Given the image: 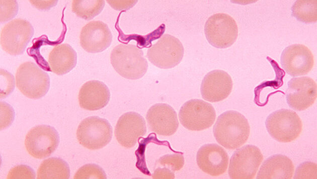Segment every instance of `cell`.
I'll return each mask as SVG.
<instances>
[{
  "mask_svg": "<svg viewBox=\"0 0 317 179\" xmlns=\"http://www.w3.org/2000/svg\"><path fill=\"white\" fill-rule=\"evenodd\" d=\"M216 141L227 149L239 148L248 140L250 127L247 119L240 112L228 110L217 118L213 129Z\"/></svg>",
  "mask_w": 317,
  "mask_h": 179,
  "instance_id": "cell-1",
  "label": "cell"
},
{
  "mask_svg": "<svg viewBox=\"0 0 317 179\" xmlns=\"http://www.w3.org/2000/svg\"><path fill=\"white\" fill-rule=\"evenodd\" d=\"M110 61L115 70L128 79L142 78L148 68L143 51L133 44L121 43L116 46L111 52Z\"/></svg>",
  "mask_w": 317,
  "mask_h": 179,
  "instance_id": "cell-2",
  "label": "cell"
},
{
  "mask_svg": "<svg viewBox=\"0 0 317 179\" xmlns=\"http://www.w3.org/2000/svg\"><path fill=\"white\" fill-rule=\"evenodd\" d=\"M16 86L26 97L34 99L45 96L50 87L48 75L35 63L26 62L22 64L16 73Z\"/></svg>",
  "mask_w": 317,
  "mask_h": 179,
  "instance_id": "cell-3",
  "label": "cell"
},
{
  "mask_svg": "<svg viewBox=\"0 0 317 179\" xmlns=\"http://www.w3.org/2000/svg\"><path fill=\"white\" fill-rule=\"evenodd\" d=\"M265 125L270 135L282 143L296 140L302 130L299 116L295 111L287 109H281L271 113L266 118Z\"/></svg>",
  "mask_w": 317,
  "mask_h": 179,
  "instance_id": "cell-4",
  "label": "cell"
},
{
  "mask_svg": "<svg viewBox=\"0 0 317 179\" xmlns=\"http://www.w3.org/2000/svg\"><path fill=\"white\" fill-rule=\"evenodd\" d=\"M112 137V128L106 119L93 116L83 120L78 126L76 137L80 144L90 150L106 146Z\"/></svg>",
  "mask_w": 317,
  "mask_h": 179,
  "instance_id": "cell-5",
  "label": "cell"
},
{
  "mask_svg": "<svg viewBox=\"0 0 317 179\" xmlns=\"http://www.w3.org/2000/svg\"><path fill=\"white\" fill-rule=\"evenodd\" d=\"M204 32L208 42L218 48L232 45L238 36V27L235 21L225 13H216L211 16L204 26Z\"/></svg>",
  "mask_w": 317,
  "mask_h": 179,
  "instance_id": "cell-6",
  "label": "cell"
},
{
  "mask_svg": "<svg viewBox=\"0 0 317 179\" xmlns=\"http://www.w3.org/2000/svg\"><path fill=\"white\" fill-rule=\"evenodd\" d=\"M179 117L184 127L191 131H199L210 128L216 118L212 105L200 99H191L181 107Z\"/></svg>",
  "mask_w": 317,
  "mask_h": 179,
  "instance_id": "cell-7",
  "label": "cell"
},
{
  "mask_svg": "<svg viewBox=\"0 0 317 179\" xmlns=\"http://www.w3.org/2000/svg\"><path fill=\"white\" fill-rule=\"evenodd\" d=\"M34 30L28 21L15 19L6 24L1 32V45L8 53L22 54L32 38Z\"/></svg>",
  "mask_w": 317,
  "mask_h": 179,
  "instance_id": "cell-8",
  "label": "cell"
},
{
  "mask_svg": "<svg viewBox=\"0 0 317 179\" xmlns=\"http://www.w3.org/2000/svg\"><path fill=\"white\" fill-rule=\"evenodd\" d=\"M184 49L181 41L169 34H164L147 51V57L153 65L161 69L175 67L183 58Z\"/></svg>",
  "mask_w": 317,
  "mask_h": 179,
  "instance_id": "cell-9",
  "label": "cell"
},
{
  "mask_svg": "<svg viewBox=\"0 0 317 179\" xmlns=\"http://www.w3.org/2000/svg\"><path fill=\"white\" fill-rule=\"evenodd\" d=\"M263 160V156L257 146L247 145L237 149L230 159L228 173L230 178H254Z\"/></svg>",
  "mask_w": 317,
  "mask_h": 179,
  "instance_id": "cell-10",
  "label": "cell"
},
{
  "mask_svg": "<svg viewBox=\"0 0 317 179\" xmlns=\"http://www.w3.org/2000/svg\"><path fill=\"white\" fill-rule=\"evenodd\" d=\"M59 136L57 131L48 125H39L32 128L27 134L25 145L32 157L42 159L49 156L57 148Z\"/></svg>",
  "mask_w": 317,
  "mask_h": 179,
  "instance_id": "cell-11",
  "label": "cell"
},
{
  "mask_svg": "<svg viewBox=\"0 0 317 179\" xmlns=\"http://www.w3.org/2000/svg\"><path fill=\"white\" fill-rule=\"evenodd\" d=\"M316 96V84L310 77L294 78L288 83L286 92L287 103L295 110H304L311 106Z\"/></svg>",
  "mask_w": 317,
  "mask_h": 179,
  "instance_id": "cell-12",
  "label": "cell"
},
{
  "mask_svg": "<svg viewBox=\"0 0 317 179\" xmlns=\"http://www.w3.org/2000/svg\"><path fill=\"white\" fill-rule=\"evenodd\" d=\"M281 64L289 75L296 77L307 74L314 64L313 54L306 46L294 44L286 47L281 55Z\"/></svg>",
  "mask_w": 317,
  "mask_h": 179,
  "instance_id": "cell-13",
  "label": "cell"
},
{
  "mask_svg": "<svg viewBox=\"0 0 317 179\" xmlns=\"http://www.w3.org/2000/svg\"><path fill=\"white\" fill-rule=\"evenodd\" d=\"M146 132L143 117L135 112H127L119 118L115 128V136L118 143L126 148L136 144L140 137Z\"/></svg>",
  "mask_w": 317,
  "mask_h": 179,
  "instance_id": "cell-14",
  "label": "cell"
},
{
  "mask_svg": "<svg viewBox=\"0 0 317 179\" xmlns=\"http://www.w3.org/2000/svg\"><path fill=\"white\" fill-rule=\"evenodd\" d=\"M112 40L111 32L106 24L93 21L82 29L80 42L82 48L90 53L100 52L107 49Z\"/></svg>",
  "mask_w": 317,
  "mask_h": 179,
  "instance_id": "cell-15",
  "label": "cell"
},
{
  "mask_svg": "<svg viewBox=\"0 0 317 179\" xmlns=\"http://www.w3.org/2000/svg\"><path fill=\"white\" fill-rule=\"evenodd\" d=\"M146 119L149 129L161 136L173 135L179 126L176 111L166 103L151 106L147 112Z\"/></svg>",
  "mask_w": 317,
  "mask_h": 179,
  "instance_id": "cell-16",
  "label": "cell"
},
{
  "mask_svg": "<svg viewBox=\"0 0 317 179\" xmlns=\"http://www.w3.org/2000/svg\"><path fill=\"white\" fill-rule=\"evenodd\" d=\"M228 156L225 150L216 144H207L198 150L197 163L205 173L213 176L223 174L228 164Z\"/></svg>",
  "mask_w": 317,
  "mask_h": 179,
  "instance_id": "cell-17",
  "label": "cell"
},
{
  "mask_svg": "<svg viewBox=\"0 0 317 179\" xmlns=\"http://www.w3.org/2000/svg\"><path fill=\"white\" fill-rule=\"evenodd\" d=\"M232 81L225 71H212L204 77L201 85V95L206 101L216 102L226 98L231 92Z\"/></svg>",
  "mask_w": 317,
  "mask_h": 179,
  "instance_id": "cell-18",
  "label": "cell"
},
{
  "mask_svg": "<svg viewBox=\"0 0 317 179\" xmlns=\"http://www.w3.org/2000/svg\"><path fill=\"white\" fill-rule=\"evenodd\" d=\"M78 99L81 107L88 110H97L107 105L110 99V92L102 82L91 80L81 87Z\"/></svg>",
  "mask_w": 317,
  "mask_h": 179,
  "instance_id": "cell-19",
  "label": "cell"
},
{
  "mask_svg": "<svg viewBox=\"0 0 317 179\" xmlns=\"http://www.w3.org/2000/svg\"><path fill=\"white\" fill-rule=\"evenodd\" d=\"M294 167L291 159L285 155L276 154L263 163L257 178H291Z\"/></svg>",
  "mask_w": 317,
  "mask_h": 179,
  "instance_id": "cell-20",
  "label": "cell"
},
{
  "mask_svg": "<svg viewBox=\"0 0 317 179\" xmlns=\"http://www.w3.org/2000/svg\"><path fill=\"white\" fill-rule=\"evenodd\" d=\"M48 62L52 72L58 75H62L75 67L77 54L69 44H61L55 46L50 52Z\"/></svg>",
  "mask_w": 317,
  "mask_h": 179,
  "instance_id": "cell-21",
  "label": "cell"
},
{
  "mask_svg": "<svg viewBox=\"0 0 317 179\" xmlns=\"http://www.w3.org/2000/svg\"><path fill=\"white\" fill-rule=\"evenodd\" d=\"M69 176L68 165L64 160L57 157L43 161L37 173V178H69Z\"/></svg>",
  "mask_w": 317,
  "mask_h": 179,
  "instance_id": "cell-22",
  "label": "cell"
},
{
  "mask_svg": "<svg viewBox=\"0 0 317 179\" xmlns=\"http://www.w3.org/2000/svg\"><path fill=\"white\" fill-rule=\"evenodd\" d=\"M291 11L292 15L300 22L306 24L316 22V1H296L292 6Z\"/></svg>",
  "mask_w": 317,
  "mask_h": 179,
  "instance_id": "cell-23",
  "label": "cell"
},
{
  "mask_svg": "<svg viewBox=\"0 0 317 179\" xmlns=\"http://www.w3.org/2000/svg\"><path fill=\"white\" fill-rule=\"evenodd\" d=\"M105 4L104 1H73L71 9L78 17L90 20L102 11Z\"/></svg>",
  "mask_w": 317,
  "mask_h": 179,
  "instance_id": "cell-24",
  "label": "cell"
},
{
  "mask_svg": "<svg viewBox=\"0 0 317 179\" xmlns=\"http://www.w3.org/2000/svg\"><path fill=\"white\" fill-rule=\"evenodd\" d=\"M104 170L95 164H86L80 168L74 176V178H106Z\"/></svg>",
  "mask_w": 317,
  "mask_h": 179,
  "instance_id": "cell-25",
  "label": "cell"
},
{
  "mask_svg": "<svg viewBox=\"0 0 317 179\" xmlns=\"http://www.w3.org/2000/svg\"><path fill=\"white\" fill-rule=\"evenodd\" d=\"M158 163L173 172L181 169L184 164V158L180 154H167L161 157Z\"/></svg>",
  "mask_w": 317,
  "mask_h": 179,
  "instance_id": "cell-26",
  "label": "cell"
},
{
  "mask_svg": "<svg viewBox=\"0 0 317 179\" xmlns=\"http://www.w3.org/2000/svg\"><path fill=\"white\" fill-rule=\"evenodd\" d=\"M18 12L16 1H1V22H7L14 17Z\"/></svg>",
  "mask_w": 317,
  "mask_h": 179,
  "instance_id": "cell-27",
  "label": "cell"
},
{
  "mask_svg": "<svg viewBox=\"0 0 317 179\" xmlns=\"http://www.w3.org/2000/svg\"><path fill=\"white\" fill-rule=\"evenodd\" d=\"M294 178H316V164L310 161L300 164L296 168Z\"/></svg>",
  "mask_w": 317,
  "mask_h": 179,
  "instance_id": "cell-28",
  "label": "cell"
},
{
  "mask_svg": "<svg viewBox=\"0 0 317 179\" xmlns=\"http://www.w3.org/2000/svg\"><path fill=\"white\" fill-rule=\"evenodd\" d=\"M15 87L14 78L8 72L1 70V98L8 96Z\"/></svg>",
  "mask_w": 317,
  "mask_h": 179,
  "instance_id": "cell-29",
  "label": "cell"
},
{
  "mask_svg": "<svg viewBox=\"0 0 317 179\" xmlns=\"http://www.w3.org/2000/svg\"><path fill=\"white\" fill-rule=\"evenodd\" d=\"M35 177L32 168L25 165H19L10 170L7 178H35Z\"/></svg>",
  "mask_w": 317,
  "mask_h": 179,
  "instance_id": "cell-30",
  "label": "cell"
},
{
  "mask_svg": "<svg viewBox=\"0 0 317 179\" xmlns=\"http://www.w3.org/2000/svg\"><path fill=\"white\" fill-rule=\"evenodd\" d=\"M15 112L12 107L4 102H1V129L10 126L14 119Z\"/></svg>",
  "mask_w": 317,
  "mask_h": 179,
  "instance_id": "cell-31",
  "label": "cell"
},
{
  "mask_svg": "<svg viewBox=\"0 0 317 179\" xmlns=\"http://www.w3.org/2000/svg\"><path fill=\"white\" fill-rule=\"evenodd\" d=\"M30 2L38 9L46 10L56 5L57 1H30Z\"/></svg>",
  "mask_w": 317,
  "mask_h": 179,
  "instance_id": "cell-32",
  "label": "cell"
},
{
  "mask_svg": "<svg viewBox=\"0 0 317 179\" xmlns=\"http://www.w3.org/2000/svg\"><path fill=\"white\" fill-rule=\"evenodd\" d=\"M153 178H173L175 177L174 172L169 169L164 167V168H158L156 170H155L153 175L152 176Z\"/></svg>",
  "mask_w": 317,
  "mask_h": 179,
  "instance_id": "cell-33",
  "label": "cell"
}]
</instances>
